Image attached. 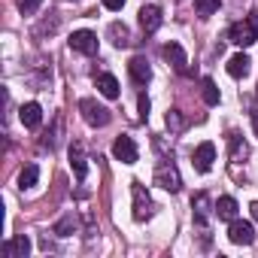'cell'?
I'll return each mask as SVG.
<instances>
[{"label": "cell", "mask_w": 258, "mask_h": 258, "mask_svg": "<svg viewBox=\"0 0 258 258\" xmlns=\"http://www.w3.org/2000/svg\"><path fill=\"white\" fill-rule=\"evenodd\" d=\"M252 131H255V137H258V109L252 112Z\"/></svg>", "instance_id": "f1b7e54d"}, {"label": "cell", "mask_w": 258, "mask_h": 258, "mask_svg": "<svg viewBox=\"0 0 258 258\" xmlns=\"http://www.w3.org/2000/svg\"><path fill=\"white\" fill-rule=\"evenodd\" d=\"M213 161H216V146L213 143H201L195 152H191V164L198 173H210L213 170Z\"/></svg>", "instance_id": "30bf717a"}, {"label": "cell", "mask_w": 258, "mask_h": 258, "mask_svg": "<svg viewBox=\"0 0 258 258\" xmlns=\"http://www.w3.org/2000/svg\"><path fill=\"white\" fill-rule=\"evenodd\" d=\"M161 52H164V58L170 61V67H173L179 76H188V73H191V70H188V55H185V49H182L179 43H167Z\"/></svg>", "instance_id": "ba28073f"}, {"label": "cell", "mask_w": 258, "mask_h": 258, "mask_svg": "<svg viewBox=\"0 0 258 258\" xmlns=\"http://www.w3.org/2000/svg\"><path fill=\"white\" fill-rule=\"evenodd\" d=\"M37 179H40V167H37V164H28V167L19 173V188H22V191H25V188H34Z\"/></svg>", "instance_id": "603a6c76"}, {"label": "cell", "mask_w": 258, "mask_h": 258, "mask_svg": "<svg viewBox=\"0 0 258 258\" xmlns=\"http://www.w3.org/2000/svg\"><path fill=\"white\" fill-rule=\"evenodd\" d=\"M103 7H106L109 13H118V10L124 7V0H103Z\"/></svg>", "instance_id": "83f0119b"}, {"label": "cell", "mask_w": 258, "mask_h": 258, "mask_svg": "<svg viewBox=\"0 0 258 258\" xmlns=\"http://www.w3.org/2000/svg\"><path fill=\"white\" fill-rule=\"evenodd\" d=\"M70 49L79 52V55H94V52H97V34H94V31H73Z\"/></svg>", "instance_id": "9c48e42d"}, {"label": "cell", "mask_w": 258, "mask_h": 258, "mask_svg": "<svg viewBox=\"0 0 258 258\" xmlns=\"http://www.w3.org/2000/svg\"><path fill=\"white\" fill-rule=\"evenodd\" d=\"M112 158H115V161H121V164H137L140 149H137L134 137H127V134L115 137V143H112Z\"/></svg>", "instance_id": "8992f818"}, {"label": "cell", "mask_w": 258, "mask_h": 258, "mask_svg": "<svg viewBox=\"0 0 258 258\" xmlns=\"http://www.w3.org/2000/svg\"><path fill=\"white\" fill-rule=\"evenodd\" d=\"M94 88L106 97V100H115L118 97V79L112 73H97L94 76Z\"/></svg>", "instance_id": "9a60e30c"}, {"label": "cell", "mask_w": 258, "mask_h": 258, "mask_svg": "<svg viewBox=\"0 0 258 258\" xmlns=\"http://www.w3.org/2000/svg\"><path fill=\"white\" fill-rule=\"evenodd\" d=\"M19 118H22V124L25 127H40V121H43V106L37 103V100H31V103H25L22 109H19Z\"/></svg>", "instance_id": "5bb4252c"}, {"label": "cell", "mask_w": 258, "mask_h": 258, "mask_svg": "<svg viewBox=\"0 0 258 258\" xmlns=\"http://www.w3.org/2000/svg\"><path fill=\"white\" fill-rule=\"evenodd\" d=\"M249 210H252V219L258 222V201H252V204H249Z\"/></svg>", "instance_id": "f546056e"}, {"label": "cell", "mask_w": 258, "mask_h": 258, "mask_svg": "<svg viewBox=\"0 0 258 258\" xmlns=\"http://www.w3.org/2000/svg\"><path fill=\"white\" fill-rule=\"evenodd\" d=\"M131 195H134V222H146V219H152L155 204H152V198H149V191H146V185H143L140 179L131 182Z\"/></svg>", "instance_id": "277c9868"}, {"label": "cell", "mask_w": 258, "mask_h": 258, "mask_svg": "<svg viewBox=\"0 0 258 258\" xmlns=\"http://www.w3.org/2000/svg\"><path fill=\"white\" fill-rule=\"evenodd\" d=\"M164 121H167V131L170 134H182L185 131V118H182V109H167V115H164Z\"/></svg>", "instance_id": "ffe728a7"}, {"label": "cell", "mask_w": 258, "mask_h": 258, "mask_svg": "<svg viewBox=\"0 0 258 258\" xmlns=\"http://www.w3.org/2000/svg\"><path fill=\"white\" fill-rule=\"evenodd\" d=\"M191 216H195V225H201V228H207L210 219L216 216V204H213V198L207 191H198L191 198Z\"/></svg>", "instance_id": "5b68a950"}, {"label": "cell", "mask_w": 258, "mask_h": 258, "mask_svg": "<svg viewBox=\"0 0 258 258\" xmlns=\"http://www.w3.org/2000/svg\"><path fill=\"white\" fill-rule=\"evenodd\" d=\"M228 240H231L234 246H252V243H255V228H252V222H246V219H231V225H228Z\"/></svg>", "instance_id": "52a82bcc"}, {"label": "cell", "mask_w": 258, "mask_h": 258, "mask_svg": "<svg viewBox=\"0 0 258 258\" xmlns=\"http://www.w3.org/2000/svg\"><path fill=\"white\" fill-rule=\"evenodd\" d=\"M155 185H161L164 191H173V195L182 188V176H179V170H176V164L170 158L158 161V167H155Z\"/></svg>", "instance_id": "3957f363"}, {"label": "cell", "mask_w": 258, "mask_h": 258, "mask_svg": "<svg viewBox=\"0 0 258 258\" xmlns=\"http://www.w3.org/2000/svg\"><path fill=\"white\" fill-rule=\"evenodd\" d=\"M201 94H204L207 106H219V100H222V94H219V88H216L213 79H201Z\"/></svg>", "instance_id": "44dd1931"}, {"label": "cell", "mask_w": 258, "mask_h": 258, "mask_svg": "<svg viewBox=\"0 0 258 258\" xmlns=\"http://www.w3.org/2000/svg\"><path fill=\"white\" fill-rule=\"evenodd\" d=\"M249 67H252V61H249V55H243V52H237V55L228 58V76H234V79H243V76L249 73Z\"/></svg>", "instance_id": "2e32d148"}, {"label": "cell", "mask_w": 258, "mask_h": 258, "mask_svg": "<svg viewBox=\"0 0 258 258\" xmlns=\"http://www.w3.org/2000/svg\"><path fill=\"white\" fill-rule=\"evenodd\" d=\"M127 73H131V79H134L137 85H146V82L152 79V67H149V61H146L143 55H134L131 61H127Z\"/></svg>", "instance_id": "4fadbf2b"}, {"label": "cell", "mask_w": 258, "mask_h": 258, "mask_svg": "<svg viewBox=\"0 0 258 258\" xmlns=\"http://www.w3.org/2000/svg\"><path fill=\"white\" fill-rule=\"evenodd\" d=\"M73 4H76V0H73Z\"/></svg>", "instance_id": "d6a6232c"}, {"label": "cell", "mask_w": 258, "mask_h": 258, "mask_svg": "<svg viewBox=\"0 0 258 258\" xmlns=\"http://www.w3.org/2000/svg\"><path fill=\"white\" fill-rule=\"evenodd\" d=\"M106 34H109L115 49H127V46H131V31H127V25H121V22H112Z\"/></svg>", "instance_id": "ac0fdd59"}, {"label": "cell", "mask_w": 258, "mask_h": 258, "mask_svg": "<svg viewBox=\"0 0 258 258\" xmlns=\"http://www.w3.org/2000/svg\"><path fill=\"white\" fill-rule=\"evenodd\" d=\"M219 7H222V0H195V10L201 19H210L213 13H219Z\"/></svg>", "instance_id": "d4e9b609"}, {"label": "cell", "mask_w": 258, "mask_h": 258, "mask_svg": "<svg viewBox=\"0 0 258 258\" xmlns=\"http://www.w3.org/2000/svg\"><path fill=\"white\" fill-rule=\"evenodd\" d=\"M52 231H55L58 237H70V234H76V216L70 213V216H64V219H58Z\"/></svg>", "instance_id": "cb8c5ba5"}, {"label": "cell", "mask_w": 258, "mask_h": 258, "mask_svg": "<svg viewBox=\"0 0 258 258\" xmlns=\"http://www.w3.org/2000/svg\"><path fill=\"white\" fill-rule=\"evenodd\" d=\"M28 252H31V237L28 234H19V237H13L0 246V255L4 258H28Z\"/></svg>", "instance_id": "8fae6325"}, {"label": "cell", "mask_w": 258, "mask_h": 258, "mask_svg": "<svg viewBox=\"0 0 258 258\" xmlns=\"http://www.w3.org/2000/svg\"><path fill=\"white\" fill-rule=\"evenodd\" d=\"M237 210H240V204H237L234 198H228V195L216 201V216H219V219H228V222H231V219H237Z\"/></svg>", "instance_id": "d6986e66"}, {"label": "cell", "mask_w": 258, "mask_h": 258, "mask_svg": "<svg viewBox=\"0 0 258 258\" xmlns=\"http://www.w3.org/2000/svg\"><path fill=\"white\" fill-rule=\"evenodd\" d=\"M137 16H140V28H143V34H155V31L161 28V22H164L161 7H155V4H146Z\"/></svg>", "instance_id": "7c38bea8"}, {"label": "cell", "mask_w": 258, "mask_h": 258, "mask_svg": "<svg viewBox=\"0 0 258 258\" xmlns=\"http://www.w3.org/2000/svg\"><path fill=\"white\" fill-rule=\"evenodd\" d=\"M228 40L234 43V46H252V43H258V10H252L243 22H234L231 28H228Z\"/></svg>", "instance_id": "6da1fadb"}, {"label": "cell", "mask_w": 258, "mask_h": 258, "mask_svg": "<svg viewBox=\"0 0 258 258\" xmlns=\"http://www.w3.org/2000/svg\"><path fill=\"white\" fill-rule=\"evenodd\" d=\"M70 167H73L76 179H85V173H88V158H85V152H82L79 143L70 146Z\"/></svg>", "instance_id": "e0dca14e"}, {"label": "cell", "mask_w": 258, "mask_h": 258, "mask_svg": "<svg viewBox=\"0 0 258 258\" xmlns=\"http://www.w3.org/2000/svg\"><path fill=\"white\" fill-rule=\"evenodd\" d=\"M79 112H82L85 124H91V127H106L109 118H112V112H109L103 103H97L94 97H82V100H79Z\"/></svg>", "instance_id": "7a4b0ae2"}, {"label": "cell", "mask_w": 258, "mask_h": 258, "mask_svg": "<svg viewBox=\"0 0 258 258\" xmlns=\"http://www.w3.org/2000/svg\"><path fill=\"white\" fill-rule=\"evenodd\" d=\"M16 7H19L22 16H34V13L43 7V0H16Z\"/></svg>", "instance_id": "484cf974"}, {"label": "cell", "mask_w": 258, "mask_h": 258, "mask_svg": "<svg viewBox=\"0 0 258 258\" xmlns=\"http://www.w3.org/2000/svg\"><path fill=\"white\" fill-rule=\"evenodd\" d=\"M137 106H140V121H146V118H149V106H152V103H149V97H146V94H140V97H137Z\"/></svg>", "instance_id": "4316f807"}, {"label": "cell", "mask_w": 258, "mask_h": 258, "mask_svg": "<svg viewBox=\"0 0 258 258\" xmlns=\"http://www.w3.org/2000/svg\"><path fill=\"white\" fill-rule=\"evenodd\" d=\"M176 4H182V0H176Z\"/></svg>", "instance_id": "4dcf8cb0"}, {"label": "cell", "mask_w": 258, "mask_h": 258, "mask_svg": "<svg viewBox=\"0 0 258 258\" xmlns=\"http://www.w3.org/2000/svg\"><path fill=\"white\" fill-rule=\"evenodd\" d=\"M255 97H258V91H255Z\"/></svg>", "instance_id": "1f68e13d"}, {"label": "cell", "mask_w": 258, "mask_h": 258, "mask_svg": "<svg viewBox=\"0 0 258 258\" xmlns=\"http://www.w3.org/2000/svg\"><path fill=\"white\" fill-rule=\"evenodd\" d=\"M228 143H231V158H234V161H240V158H246V155H249V146L243 143V137H240L237 131H231V134H228Z\"/></svg>", "instance_id": "7402d4cb"}]
</instances>
